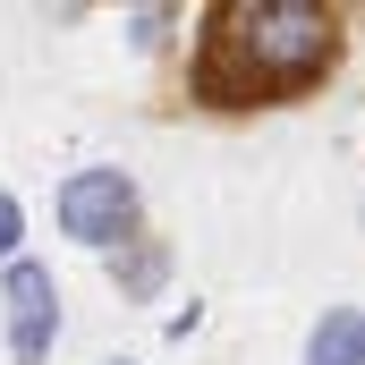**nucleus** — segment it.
<instances>
[{
  "instance_id": "obj_1",
  "label": "nucleus",
  "mask_w": 365,
  "mask_h": 365,
  "mask_svg": "<svg viewBox=\"0 0 365 365\" xmlns=\"http://www.w3.org/2000/svg\"><path fill=\"white\" fill-rule=\"evenodd\" d=\"M349 17L331 0H221L195 17L187 93L204 110H280L340 68Z\"/></svg>"
},
{
  "instance_id": "obj_6",
  "label": "nucleus",
  "mask_w": 365,
  "mask_h": 365,
  "mask_svg": "<svg viewBox=\"0 0 365 365\" xmlns=\"http://www.w3.org/2000/svg\"><path fill=\"white\" fill-rule=\"evenodd\" d=\"M119 26H128V43H136V51H162V43H170V26H187V9H128Z\"/></svg>"
},
{
  "instance_id": "obj_5",
  "label": "nucleus",
  "mask_w": 365,
  "mask_h": 365,
  "mask_svg": "<svg viewBox=\"0 0 365 365\" xmlns=\"http://www.w3.org/2000/svg\"><path fill=\"white\" fill-rule=\"evenodd\" d=\"M297 365H365V306H323L306 323Z\"/></svg>"
},
{
  "instance_id": "obj_7",
  "label": "nucleus",
  "mask_w": 365,
  "mask_h": 365,
  "mask_svg": "<svg viewBox=\"0 0 365 365\" xmlns=\"http://www.w3.org/2000/svg\"><path fill=\"white\" fill-rule=\"evenodd\" d=\"M9 264H26V204L0 187V272H9Z\"/></svg>"
},
{
  "instance_id": "obj_2",
  "label": "nucleus",
  "mask_w": 365,
  "mask_h": 365,
  "mask_svg": "<svg viewBox=\"0 0 365 365\" xmlns=\"http://www.w3.org/2000/svg\"><path fill=\"white\" fill-rule=\"evenodd\" d=\"M51 221H60L68 247L119 255L128 238H145V187H136V170H119V162H86V170H68V179L51 187Z\"/></svg>"
},
{
  "instance_id": "obj_3",
  "label": "nucleus",
  "mask_w": 365,
  "mask_h": 365,
  "mask_svg": "<svg viewBox=\"0 0 365 365\" xmlns=\"http://www.w3.org/2000/svg\"><path fill=\"white\" fill-rule=\"evenodd\" d=\"M0 323H9V357L17 365H51V349H60V280H51V264H9L0 272Z\"/></svg>"
},
{
  "instance_id": "obj_8",
  "label": "nucleus",
  "mask_w": 365,
  "mask_h": 365,
  "mask_svg": "<svg viewBox=\"0 0 365 365\" xmlns=\"http://www.w3.org/2000/svg\"><path fill=\"white\" fill-rule=\"evenodd\" d=\"M102 365H136V357H102Z\"/></svg>"
},
{
  "instance_id": "obj_4",
  "label": "nucleus",
  "mask_w": 365,
  "mask_h": 365,
  "mask_svg": "<svg viewBox=\"0 0 365 365\" xmlns=\"http://www.w3.org/2000/svg\"><path fill=\"white\" fill-rule=\"evenodd\" d=\"M170 272H179V264H170V238H153V230L128 238L119 255H102V280L119 289V306H162V297H170Z\"/></svg>"
}]
</instances>
